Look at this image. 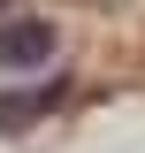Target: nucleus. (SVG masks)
Here are the masks:
<instances>
[{
  "mask_svg": "<svg viewBox=\"0 0 145 153\" xmlns=\"http://www.w3.org/2000/svg\"><path fill=\"white\" fill-rule=\"evenodd\" d=\"M54 23H38V16H23V23H0V69H38V61H54Z\"/></svg>",
  "mask_w": 145,
  "mask_h": 153,
  "instance_id": "obj_1",
  "label": "nucleus"
}]
</instances>
